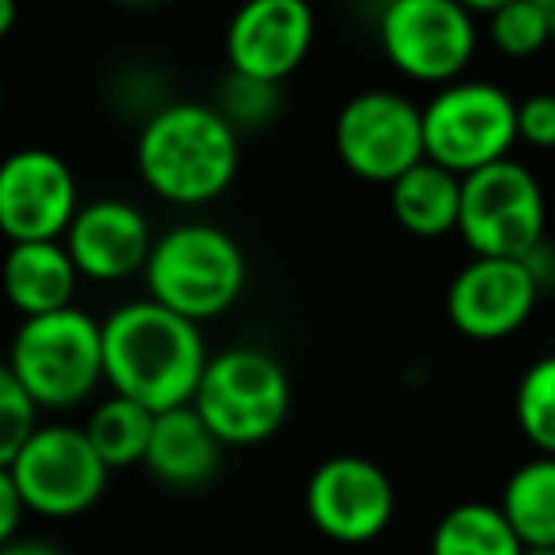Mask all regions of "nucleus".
<instances>
[{"label": "nucleus", "mask_w": 555, "mask_h": 555, "mask_svg": "<svg viewBox=\"0 0 555 555\" xmlns=\"http://www.w3.org/2000/svg\"><path fill=\"white\" fill-rule=\"evenodd\" d=\"M106 382L117 397L147 412L185 409L197 397L208 371V348L201 325L155 299L117 307L103 322Z\"/></svg>", "instance_id": "nucleus-1"}, {"label": "nucleus", "mask_w": 555, "mask_h": 555, "mask_svg": "<svg viewBox=\"0 0 555 555\" xmlns=\"http://www.w3.org/2000/svg\"><path fill=\"white\" fill-rule=\"evenodd\" d=\"M137 170L170 205H208L238 175V129L216 106L167 103L140 129Z\"/></svg>", "instance_id": "nucleus-2"}, {"label": "nucleus", "mask_w": 555, "mask_h": 555, "mask_svg": "<svg viewBox=\"0 0 555 555\" xmlns=\"http://www.w3.org/2000/svg\"><path fill=\"white\" fill-rule=\"evenodd\" d=\"M144 280L147 299L201 325L238 302L246 287V257L220 227L182 223L155 238Z\"/></svg>", "instance_id": "nucleus-3"}, {"label": "nucleus", "mask_w": 555, "mask_h": 555, "mask_svg": "<svg viewBox=\"0 0 555 555\" xmlns=\"http://www.w3.org/2000/svg\"><path fill=\"white\" fill-rule=\"evenodd\" d=\"M8 366L38 409H76L106 382L103 322L68 307L57 314L23 318L12 336Z\"/></svg>", "instance_id": "nucleus-4"}, {"label": "nucleus", "mask_w": 555, "mask_h": 555, "mask_svg": "<svg viewBox=\"0 0 555 555\" xmlns=\"http://www.w3.org/2000/svg\"><path fill=\"white\" fill-rule=\"evenodd\" d=\"M193 409L223 446H257L284 427L292 382L269 351L231 348L208 359Z\"/></svg>", "instance_id": "nucleus-5"}, {"label": "nucleus", "mask_w": 555, "mask_h": 555, "mask_svg": "<svg viewBox=\"0 0 555 555\" xmlns=\"http://www.w3.org/2000/svg\"><path fill=\"white\" fill-rule=\"evenodd\" d=\"M548 201L537 175L518 159L491 163L461 178V238L476 257L529 261L544 246Z\"/></svg>", "instance_id": "nucleus-6"}, {"label": "nucleus", "mask_w": 555, "mask_h": 555, "mask_svg": "<svg viewBox=\"0 0 555 555\" xmlns=\"http://www.w3.org/2000/svg\"><path fill=\"white\" fill-rule=\"evenodd\" d=\"M514 144H518V103L488 80L446 83L424 106L427 159L457 178L511 159Z\"/></svg>", "instance_id": "nucleus-7"}, {"label": "nucleus", "mask_w": 555, "mask_h": 555, "mask_svg": "<svg viewBox=\"0 0 555 555\" xmlns=\"http://www.w3.org/2000/svg\"><path fill=\"white\" fill-rule=\"evenodd\" d=\"M378 42L401 76L446 88L473 65L476 23L457 0H386Z\"/></svg>", "instance_id": "nucleus-8"}, {"label": "nucleus", "mask_w": 555, "mask_h": 555, "mask_svg": "<svg viewBox=\"0 0 555 555\" xmlns=\"http://www.w3.org/2000/svg\"><path fill=\"white\" fill-rule=\"evenodd\" d=\"M8 468L23 506L42 518H76L91 511L111 480V468L95 453L88 431L68 424L38 427Z\"/></svg>", "instance_id": "nucleus-9"}, {"label": "nucleus", "mask_w": 555, "mask_h": 555, "mask_svg": "<svg viewBox=\"0 0 555 555\" xmlns=\"http://www.w3.org/2000/svg\"><path fill=\"white\" fill-rule=\"evenodd\" d=\"M333 144L359 182L393 185L427 159L424 106L397 91H363L340 106Z\"/></svg>", "instance_id": "nucleus-10"}, {"label": "nucleus", "mask_w": 555, "mask_h": 555, "mask_svg": "<svg viewBox=\"0 0 555 555\" xmlns=\"http://www.w3.org/2000/svg\"><path fill=\"white\" fill-rule=\"evenodd\" d=\"M80 212L76 175L46 147H20L0 159V234L20 242H61Z\"/></svg>", "instance_id": "nucleus-11"}, {"label": "nucleus", "mask_w": 555, "mask_h": 555, "mask_svg": "<svg viewBox=\"0 0 555 555\" xmlns=\"http://www.w3.org/2000/svg\"><path fill=\"white\" fill-rule=\"evenodd\" d=\"M307 514L318 533L336 544H366L389 529L397 491L386 468L371 457L340 453L314 468L307 483Z\"/></svg>", "instance_id": "nucleus-12"}, {"label": "nucleus", "mask_w": 555, "mask_h": 555, "mask_svg": "<svg viewBox=\"0 0 555 555\" xmlns=\"http://www.w3.org/2000/svg\"><path fill=\"white\" fill-rule=\"evenodd\" d=\"M541 280L529 261L473 257L446 292V318L468 340H503L533 318Z\"/></svg>", "instance_id": "nucleus-13"}, {"label": "nucleus", "mask_w": 555, "mask_h": 555, "mask_svg": "<svg viewBox=\"0 0 555 555\" xmlns=\"http://www.w3.org/2000/svg\"><path fill=\"white\" fill-rule=\"evenodd\" d=\"M314 46L310 0H242L227 23V65L231 73L264 83H284Z\"/></svg>", "instance_id": "nucleus-14"}, {"label": "nucleus", "mask_w": 555, "mask_h": 555, "mask_svg": "<svg viewBox=\"0 0 555 555\" xmlns=\"http://www.w3.org/2000/svg\"><path fill=\"white\" fill-rule=\"evenodd\" d=\"M152 246L155 238L147 216L129 201L114 197L80 205L65 234L68 257L76 261L80 276L95 280V284H114V280H129L144 272Z\"/></svg>", "instance_id": "nucleus-15"}, {"label": "nucleus", "mask_w": 555, "mask_h": 555, "mask_svg": "<svg viewBox=\"0 0 555 555\" xmlns=\"http://www.w3.org/2000/svg\"><path fill=\"white\" fill-rule=\"evenodd\" d=\"M0 284L23 318H42L73 307L80 269L68 257L65 242H20L8 249Z\"/></svg>", "instance_id": "nucleus-16"}, {"label": "nucleus", "mask_w": 555, "mask_h": 555, "mask_svg": "<svg viewBox=\"0 0 555 555\" xmlns=\"http://www.w3.org/2000/svg\"><path fill=\"white\" fill-rule=\"evenodd\" d=\"M220 450L223 442L212 435V427L201 420L193 404H185V409H170L155 416L144 465L167 488H201L220 468Z\"/></svg>", "instance_id": "nucleus-17"}, {"label": "nucleus", "mask_w": 555, "mask_h": 555, "mask_svg": "<svg viewBox=\"0 0 555 555\" xmlns=\"http://www.w3.org/2000/svg\"><path fill=\"white\" fill-rule=\"evenodd\" d=\"M393 220L416 238H442L461 223V178L424 159L389 185Z\"/></svg>", "instance_id": "nucleus-18"}, {"label": "nucleus", "mask_w": 555, "mask_h": 555, "mask_svg": "<svg viewBox=\"0 0 555 555\" xmlns=\"http://www.w3.org/2000/svg\"><path fill=\"white\" fill-rule=\"evenodd\" d=\"M499 511L526 548H555V457H537L514 468Z\"/></svg>", "instance_id": "nucleus-19"}, {"label": "nucleus", "mask_w": 555, "mask_h": 555, "mask_svg": "<svg viewBox=\"0 0 555 555\" xmlns=\"http://www.w3.org/2000/svg\"><path fill=\"white\" fill-rule=\"evenodd\" d=\"M431 555H526V544L491 503H461L435 526Z\"/></svg>", "instance_id": "nucleus-20"}, {"label": "nucleus", "mask_w": 555, "mask_h": 555, "mask_svg": "<svg viewBox=\"0 0 555 555\" xmlns=\"http://www.w3.org/2000/svg\"><path fill=\"white\" fill-rule=\"evenodd\" d=\"M88 439L95 446V453L106 461V468H129L137 461L147 457V442L155 431V412L140 409L137 401L125 397H111L103 401L88 420Z\"/></svg>", "instance_id": "nucleus-21"}, {"label": "nucleus", "mask_w": 555, "mask_h": 555, "mask_svg": "<svg viewBox=\"0 0 555 555\" xmlns=\"http://www.w3.org/2000/svg\"><path fill=\"white\" fill-rule=\"evenodd\" d=\"M514 416L541 457H555V356H544L521 374L514 393Z\"/></svg>", "instance_id": "nucleus-22"}, {"label": "nucleus", "mask_w": 555, "mask_h": 555, "mask_svg": "<svg viewBox=\"0 0 555 555\" xmlns=\"http://www.w3.org/2000/svg\"><path fill=\"white\" fill-rule=\"evenodd\" d=\"M552 38L555 35H552L548 20H544V12L533 0H514V4L499 8V12L491 15V42L511 61L537 57Z\"/></svg>", "instance_id": "nucleus-23"}, {"label": "nucleus", "mask_w": 555, "mask_h": 555, "mask_svg": "<svg viewBox=\"0 0 555 555\" xmlns=\"http://www.w3.org/2000/svg\"><path fill=\"white\" fill-rule=\"evenodd\" d=\"M280 83H264L254 80V76H242V73H227L223 88H220V111L234 129H261L269 125L272 117L280 114Z\"/></svg>", "instance_id": "nucleus-24"}, {"label": "nucleus", "mask_w": 555, "mask_h": 555, "mask_svg": "<svg viewBox=\"0 0 555 555\" xmlns=\"http://www.w3.org/2000/svg\"><path fill=\"white\" fill-rule=\"evenodd\" d=\"M38 404L27 397L12 366L0 363V468L15 461V453L38 431Z\"/></svg>", "instance_id": "nucleus-25"}, {"label": "nucleus", "mask_w": 555, "mask_h": 555, "mask_svg": "<svg viewBox=\"0 0 555 555\" xmlns=\"http://www.w3.org/2000/svg\"><path fill=\"white\" fill-rule=\"evenodd\" d=\"M518 140L537 152L555 147V95H529L518 103Z\"/></svg>", "instance_id": "nucleus-26"}, {"label": "nucleus", "mask_w": 555, "mask_h": 555, "mask_svg": "<svg viewBox=\"0 0 555 555\" xmlns=\"http://www.w3.org/2000/svg\"><path fill=\"white\" fill-rule=\"evenodd\" d=\"M23 514H27V506H23V495L12 480V468H0V548L15 541Z\"/></svg>", "instance_id": "nucleus-27"}, {"label": "nucleus", "mask_w": 555, "mask_h": 555, "mask_svg": "<svg viewBox=\"0 0 555 555\" xmlns=\"http://www.w3.org/2000/svg\"><path fill=\"white\" fill-rule=\"evenodd\" d=\"M0 555H61V552L46 541H12L0 548Z\"/></svg>", "instance_id": "nucleus-28"}, {"label": "nucleus", "mask_w": 555, "mask_h": 555, "mask_svg": "<svg viewBox=\"0 0 555 555\" xmlns=\"http://www.w3.org/2000/svg\"><path fill=\"white\" fill-rule=\"evenodd\" d=\"M15 15H20V0H0V38L15 27Z\"/></svg>", "instance_id": "nucleus-29"}, {"label": "nucleus", "mask_w": 555, "mask_h": 555, "mask_svg": "<svg viewBox=\"0 0 555 555\" xmlns=\"http://www.w3.org/2000/svg\"><path fill=\"white\" fill-rule=\"evenodd\" d=\"M457 4H465L468 12H483V15H495L499 8H506V4H514V0H457Z\"/></svg>", "instance_id": "nucleus-30"}, {"label": "nucleus", "mask_w": 555, "mask_h": 555, "mask_svg": "<svg viewBox=\"0 0 555 555\" xmlns=\"http://www.w3.org/2000/svg\"><path fill=\"white\" fill-rule=\"evenodd\" d=\"M533 4L544 12V20H548V27H552V35H555V0H533Z\"/></svg>", "instance_id": "nucleus-31"}, {"label": "nucleus", "mask_w": 555, "mask_h": 555, "mask_svg": "<svg viewBox=\"0 0 555 555\" xmlns=\"http://www.w3.org/2000/svg\"><path fill=\"white\" fill-rule=\"evenodd\" d=\"M526 555H555V548H526Z\"/></svg>", "instance_id": "nucleus-32"}, {"label": "nucleus", "mask_w": 555, "mask_h": 555, "mask_svg": "<svg viewBox=\"0 0 555 555\" xmlns=\"http://www.w3.org/2000/svg\"><path fill=\"white\" fill-rule=\"evenodd\" d=\"M125 4H155V0H125Z\"/></svg>", "instance_id": "nucleus-33"}, {"label": "nucleus", "mask_w": 555, "mask_h": 555, "mask_svg": "<svg viewBox=\"0 0 555 555\" xmlns=\"http://www.w3.org/2000/svg\"><path fill=\"white\" fill-rule=\"evenodd\" d=\"M0 111H4V83H0Z\"/></svg>", "instance_id": "nucleus-34"}]
</instances>
